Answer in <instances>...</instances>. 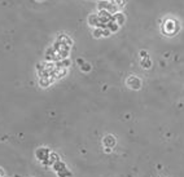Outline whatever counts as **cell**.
<instances>
[{"label":"cell","instance_id":"2","mask_svg":"<svg viewBox=\"0 0 184 177\" xmlns=\"http://www.w3.org/2000/svg\"><path fill=\"white\" fill-rule=\"evenodd\" d=\"M113 20L116 21L118 25H122V23L125 22V16H123V14H121V13H117L116 16L113 17Z\"/></svg>","mask_w":184,"mask_h":177},{"label":"cell","instance_id":"1","mask_svg":"<svg viewBox=\"0 0 184 177\" xmlns=\"http://www.w3.org/2000/svg\"><path fill=\"white\" fill-rule=\"evenodd\" d=\"M129 85H130L131 88H134V89H139V88H140V85H141L140 79H139L137 77H131V78L129 79Z\"/></svg>","mask_w":184,"mask_h":177}]
</instances>
